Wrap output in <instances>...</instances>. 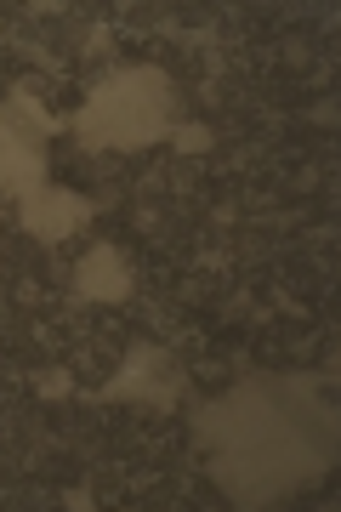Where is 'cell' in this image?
I'll return each mask as SVG.
<instances>
[{
	"label": "cell",
	"instance_id": "5b68a950",
	"mask_svg": "<svg viewBox=\"0 0 341 512\" xmlns=\"http://www.w3.org/2000/svg\"><path fill=\"white\" fill-rule=\"evenodd\" d=\"M74 291L86 296V302H103V308L126 302V296H131V268H126V256L114 251V245H91V251L74 262Z\"/></svg>",
	"mask_w": 341,
	"mask_h": 512
},
{
	"label": "cell",
	"instance_id": "3957f363",
	"mask_svg": "<svg viewBox=\"0 0 341 512\" xmlns=\"http://www.w3.org/2000/svg\"><path fill=\"white\" fill-rule=\"evenodd\" d=\"M182 393H188V376H182V365L171 359V348H160V342H137V348L120 359V370H114L91 399L97 404L137 399V404H148V410H177Z\"/></svg>",
	"mask_w": 341,
	"mask_h": 512
},
{
	"label": "cell",
	"instance_id": "6da1fadb",
	"mask_svg": "<svg viewBox=\"0 0 341 512\" xmlns=\"http://www.w3.org/2000/svg\"><path fill=\"white\" fill-rule=\"evenodd\" d=\"M177 131V86L165 69H114L103 74L91 97L74 114V137L91 154H131V148H154Z\"/></svg>",
	"mask_w": 341,
	"mask_h": 512
},
{
	"label": "cell",
	"instance_id": "277c9868",
	"mask_svg": "<svg viewBox=\"0 0 341 512\" xmlns=\"http://www.w3.org/2000/svg\"><path fill=\"white\" fill-rule=\"evenodd\" d=\"M18 222L29 228L35 239H46V245H63L69 234H80L91 222V205L80 200V194H69V188H40L35 200H23L18 205Z\"/></svg>",
	"mask_w": 341,
	"mask_h": 512
},
{
	"label": "cell",
	"instance_id": "52a82bcc",
	"mask_svg": "<svg viewBox=\"0 0 341 512\" xmlns=\"http://www.w3.org/2000/svg\"><path fill=\"white\" fill-rule=\"evenodd\" d=\"M35 387L46 393V399H69V393H74V376H69V370H40Z\"/></svg>",
	"mask_w": 341,
	"mask_h": 512
},
{
	"label": "cell",
	"instance_id": "7a4b0ae2",
	"mask_svg": "<svg viewBox=\"0 0 341 512\" xmlns=\"http://www.w3.org/2000/svg\"><path fill=\"white\" fill-rule=\"evenodd\" d=\"M57 131V120L35 103L29 86L6 97L0 109V194H12V205L35 200L46 188V137Z\"/></svg>",
	"mask_w": 341,
	"mask_h": 512
},
{
	"label": "cell",
	"instance_id": "8992f818",
	"mask_svg": "<svg viewBox=\"0 0 341 512\" xmlns=\"http://www.w3.org/2000/svg\"><path fill=\"white\" fill-rule=\"evenodd\" d=\"M171 143H177L182 154H205L216 137H211V126H177V131H171Z\"/></svg>",
	"mask_w": 341,
	"mask_h": 512
}]
</instances>
